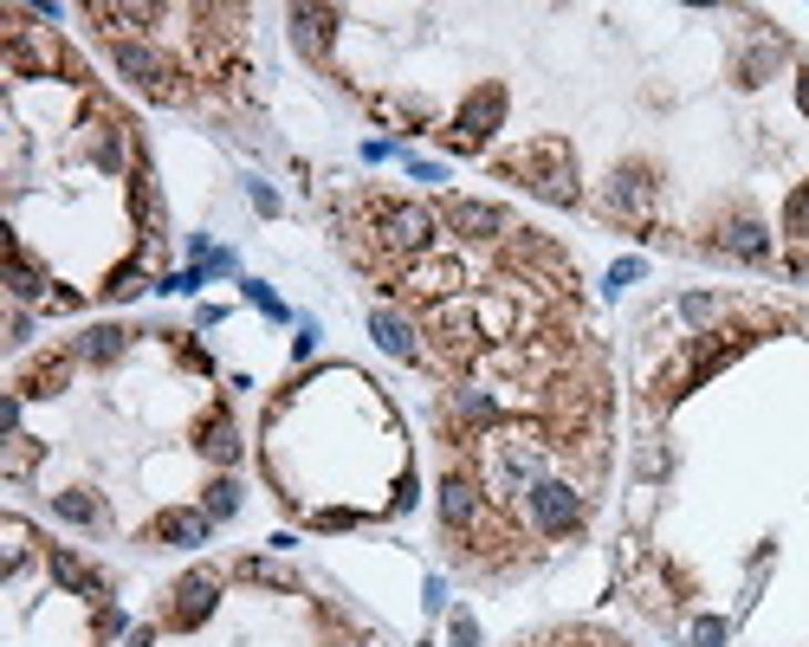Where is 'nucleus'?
Wrapping results in <instances>:
<instances>
[{"mask_svg":"<svg viewBox=\"0 0 809 647\" xmlns=\"http://www.w3.org/2000/svg\"><path fill=\"white\" fill-rule=\"evenodd\" d=\"M499 169L505 175H518L532 194H544V201H583L577 189V155H570V143L564 137H532L525 150H505L499 155Z\"/></svg>","mask_w":809,"mask_h":647,"instance_id":"1","label":"nucleus"},{"mask_svg":"<svg viewBox=\"0 0 809 647\" xmlns=\"http://www.w3.org/2000/svg\"><path fill=\"white\" fill-rule=\"evenodd\" d=\"M525 518H532L538 537H570L589 518V493H577L570 479H532L525 486Z\"/></svg>","mask_w":809,"mask_h":647,"instance_id":"2","label":"nucleus"},{"mask_svg":"<svg viewBox=\"0 0 809 647\" xmlns=\"http://www.w3.org/2000/svg\"><path fill=\"white\" fill-rule=\"evenodd\" d=\"M499 123H505V91H499V84H479V91H473V98L461 104V117H454V130H447L441 143L466 155V150H479V143H486V137H493Z\"/></svg>","mask_w":809,"mask_h":647,"instance_id":"3","label":"nucleus"},{"mask_svg":"<svg viewBox=\"0 0 809 647\" xmlns=\"http://www.w3.org/2000/svg\"><path fill=\"white\" fill-rule=\"evenodd\" d=\"M65 52L45 27H27V13H7V72L13 78H33V72H52Z\"/></svg>","mask_w":809,"mask_h":647,"instance_id":"4","label":"nucleus"},{"mask_svg":"<svg viewBox=\"0 0 809 647\" xmlns=\"http://www.w3.org/2000/svg\"><path fill=\"white\" fill-rule=\"evenodd\" d=\"M214 596H221V576H214V570L182 576V583H175V603H169V615H162V621H169V628H194L201 615L214 609Z\"/></svg>","mask_w":809,"mask_h":647,"instance_id":"5","label":"nucleus"},{"mask_svg":"<svg viewBox=\"0 0 809 647\" xmlns=\"http://www.w3.org/2000/svg\"><path fill=\"white\" fill-rule=\"evenodd\" d=\"M447 228H461L466 240H512V214L505 208H486V201H447V214H441Z\"/></svg>","mask_w":809,"mask_h":647,"instance_id":"6","label":"nucleus"},{"mask_svg":"<svg viewBox=\"0 0 809 647\" xmlns=\"http://www.w3.org/2000/svg\"><path fill=\"white\" fill-rule=\"evenodd\" d=\"M208 532H214V518H208V512H155V518H150V544H175V550L208 544Z\"/></svg>","mask_w":809,"mask_h":647,"instance_id":"7","label":"nucleus"},{"mask_svg":"<svg viewBox=\"0 0 809 647\" xmlns=\"http://www.w3.org/2000/svg\"><path fill=\"white\" fill-rule=\"evenodd\" d=\"M331 27H337V13H331V7H299V13H292V39H299V52L324 65V59H331Z\"/></svg>","mask_w":809,"mask_h":647,"instance_id":"8","label":"nucleus"},{"mask_svg":"<svg viewBox=\"0 0 809 647\" xmlns=\"http://www.w3.org/2000/svg\"><path fill=\"white\" fill-rule=\"evenodd\" d=\"M370 331L383 337L388 356H402V363H422V343H415L422 331H415V324H408L402 311H376V317H370Z\"/></svg>","mask_w":809,"mask_h":647,"instance_id":"9","label":"nucleus"},{"mask_svg":"<svg viewBox=\"0 0 809 647\" xmlns=\"http://www.w3.org/2000/svg\"><path fill=\"white\" fill-rule=\"evenodd\" d=\"M45 564H52V576H59V583H72V589H78V596H84V603H98V596H111V583H104V576L91 570L84 557H72V550H52Z\"/></svg>","mask_w":809,"mask_h":647,"instance_id":"10","label":"nucleus"},{"mask_svg":"<svg viewBox=\"0 0 809 647\" xmlns=\"http://www.w3.org/2000/svg\"><path fill=\"white\" fill-rule=\"evenodd\" d=\"M201 454H208V459H221V466H233V459H240V441H233L227 408H214V415L201 421Z\"/></svg>","mask_w":809,"mask_h":647,"instance_id":"11","label":"nucleus"},{"mask_svg":"<svg viewBox=\"0 0 809 647\" xmlns=\"http://www.w3.org/2000/svg\"><path fill=\"white\" fill-rule=\"evenodd\" d=\"M52 512H59V518H72V525H84V532H98V525H104V505H98L91 493H52Z\"/></svg>","mask_w":809,"mask_h":647,"instance_id":"12","label":"nucleus"},{"mask_svg":"<svg viewBox=\"0 0 809 647\" xmlns=\"http://www.w3.org/2000/svg\"><path fill=\"white\" fill-rule=\"evenodd\" d=\"M7 279H13V299H39L45 292V279H39V266L20 253V246H7Z\"/></svg>","mask_w":809,"mask_h":647,"instance_id":"13","label":"nucleus"},{"mask_svg":"<svg viewBox=\"0 0 809 647\" xmlns=\"http://www.w3.org/2000/svg\"><path fill=\"white\" fill-rule=\"evenodd\" d=\"M123 337H130V331L104 324V331H91V337H84V356H91V363H111V356H123Z\"/></svg>","mask_w":809,"mask_h":647,"instance_id":"14","label":"nucleus"},{"mask_svg":"<svg viewBox=\"0 0 809 647\" xmlns=\"http://www.w3.org/2000/svg\"><path fill=\"white\" fill-rule=\"evenodd\" d=\"M201 512H208V518H233V512H240V486H233V479H214Z\"/></svg>","mask_w":809,"mask_h":647,"instance_id":"15","label":"nucleus"},{"mask_svg":"<svg viewBox=\"0 0 809 647\" xmlns=\"http://www.w3.org/2000/svg\"><path fill=\"white\" fill-rule=\"evenodd\" d=\"M783 233H797V240H809V182L790 201H783Z\"/></svg>","mask_w":809,"mask_h":647,"instance_id":"16","label":"nucleus"},{"mask_svg":"<svg viewBox=\"0 0 809 647\" xmlns=\"http://www.w3.org/2000/svg\"><path fill=\"white\" fill-rule=\"evenodd\" d=\"M33 459H39V447L27 441V434H13V447H7V479H27V473H33Z\"/></svg>","mask_w":809,"mask_h":647,"instance_id":"17","label":"nucleus"},{"mask_svg":"<svg viewBox=\"0 0 809 647\" xmlns=\"http://www.w3.org/2000/svg\"><path fill=\"white\" fill-rule=\"evenodd\" d=\"M136 292H143V272L136 266H117L111 285H104V299H136Z\"/></svg>","mask_w":809,"mask_h":647,"instance_id":"18","label":"nucleus"},{"mask_svg":"<svg viewBox=\"0 0 809 647\" xmlns=\"http://www.w3.org/2000/svg\"><path fill=\"white\" fill-rule=\"evenodd\" d=\"M240 576H246V583H285V589H292V576L279 570V564H266V557H246V564H240Z\"/></svg>","mask_w":809,"mask_h":647,"instance_id":"19","label":"nucleus"},{"mask_svg":"<svg viewBox=\"0 0 809 647\" xmlns=\"http://www.w3.org/2000/svg\"><path fill=\"white\" fill-rule=\"evenodd\" d=\"M694 641L699 647H726V621H719V615H699V621H694Z\"/></svg>","mask_w":809,"mask_h":647,"instance_id":"20","label":"nucleus"},{"mask_svg":"<svg viewBox=\"0 0 809 647\" xmlns=\"http://www.w3.org/2000/svg\"><path fill=\"white\" fill-rule=\"evenodd\" d=\"M454 641H461V647H479V628H473L466 615H454Z\"/></svg>","mask_w":809,"mask_h":647,"instance_id":"21","label":"nucleus"},{"mask_svg":"<svg viewBox=\"0 0 809 647\" xmlns=\"http://www.w3.org/2000/svg\"><path fill=\"white\" fill-rule=\"evenodd\" d=\"M130 647H155V628H136V635H130Z\"/></svg>","mask_w":809,"mask_h":647,"instance_id":"22","label":"nucleus"},{"mask_svg":"<svg viewBox=\"0 0 809 647\" xmlns=\"http://www.w3.org/2000/svg\"><path fill=\"white\" fill-rule=\"evenodd\" d=\"M797 104H803V117H809V72L797 78Z\"/></svg>","mask_w":809,"mask_h":647,"instance_id":"23","label":"nucleus"},{"mask_svg":"<svg viewBox=\"0 0 809 647\" xmlns=\"http://www.w3.org/2000/svg\"><path fill=\"white\" fill-rule=\"evenodd\" d=\"M790 272H803V279H809V253H803V260H790Z\"/></svg>","mask_w":809,"mask_h":647,"instance_id":"24","label":"nucleus"}]
</instances>
